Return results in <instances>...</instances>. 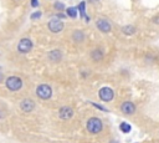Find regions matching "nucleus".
Masks as SVG:
<instances>
[{
  "label": "nucleus",
  "mask_w": 159,
  "mask_h": 143,
  "mask_svg": "<svg viewBox=\"0 0 159 143\" xmlns=\"http://www.w3.org/2000/svg\"><path fill=\"white\" fill-rule=\"evenodd\" d=\"M35 93H36L37 98H40L42 101H48L53 95V90L48 83H40V85H37Z\"/></svg>",
  "instance_id": "nucleus-3"
},
{
  "label": "nucleus",
  "mask_w": 159,
  "mask_h": 143,
  "mask_svg": "<svg viewBox=\"0 0 159 143\" xmlns=\"http://www.w3.org/2000/svg\"><path fill=\"white\" fill-rule=\"evenodd\" d=\"M30 4H31V6H32L34 9H36V7H39V5H40V2H39V0H30Z\"/></svg>",
  "instance_id": "nucleus-22"
},
{
  "label": "nucleus",
  "mask_w": 159,
  "mask_h": 143,
  "mask_svg": "<svg viewBox=\"0 0 159 143\" xmlns=\"http://www.w3.org/2000/svg\"><path fill=\"white\" fill-rule=\"evenodd\" d=\"M55 17H56V19H58V20H63V19H66L67 16H66V14H65V12H57V14L55 15Z\"/></svg>",
  "instance_id": "nucleus-21"
},
{
  "label": "nucleus",
  "mask_w": 159,
  "mask_h": 143,
  "mask_svg": "<svg viewBox=\"0 0 159 143\" xmlns=\"http://www.w3.org/2000/svg\"><path fill=\"white\" fill-rule=\"evenodd\" d=\"M57 116H58V118L62 119V121H68V119H71V118L75 116V111H73V108L70 107V106H62V107L58 109Z\"/></svg>",
  "instance_id": "nucleus-12"
},
{
  "label": "nucleus",
  "mask_w": 159,
  "mask_h": 143,
  "mask_svg": "<svg viewBox=\"0 0 159 143\" xmlns=\"http://www.w3.org/2000/svg\"><path fill=\"white\" fill-rule=\"evenodd\" d=\"M71 40L75 44H82L86 40V32L81 29H75L71 32Z\"/></svg>",
  "instance_id": "nucleus-13"
},
{
  "label": "nucleus",
  "mask_w": 159,
  "mask_h": 143,
  "mask_svg": "<svg viewBox=\"0 0 159 143\" xmlns=\"http://www.w3.org/2000/svg\"><path fill=\"white\" fill-rule=\"evenodd\" d=\"M46 58H47V61L51 62V63H60V62L63 60V52H62L60 48L50 50V51L46 53Z\"/></svg>",
  "instance_id": "nucleus-9"
},
{
  "label": "nucleus",
  "mask_w": 159,
  "mask_h": 143,
  "mask_svg": "<svg viewBox=\"0 0 159 143\" xmlns=\"http://www.w3.org/2000/svg\"><path fill=\"white\" fill-rule=\"evenodd\" d=\"M19 108L22 113H31L36 108V103L30 98H24L19 102Z\"/></svg>",
  "instance_id": "nucleus-10"
},
{
  "label": "nucleus",
  "mask_w": 159,
  "mask_h": 143,
  "mask_svg": "<svg viewBox=\"0 0 159 143\" xmlns=\"http://www.w3.org/2000/svg\"><path fill=\"white\" fill-rule=\"evenodd\" d=\"M103 127H104L103 121L101 118H98V117H94V116L93 117H89L87 119V122H86V129H87V132L89 134H93V136L99 134L103 131Z\"/></svg>",
  "instance_id": "nucleus-1"
},
{
  "label": "nucleus",
  "mask_w": 159,
  "mask_h": 143,
  "mask_svg": "<svg viewBox=\"0 0 159 143\" xmlns=\"http://www.w3.org/2000/svg\"><path fill=\"white\" fill-rule=\"evenodd\" d=\"M24 87V81L21 77L15 76V75H10L5 78V88L10 92H19L21 91Z\"/></svg>",
  "instance_id": "nucleus-2"
},
{
  "label": "nucleus",
  "mask_w": 159,
  "mask_h": 143,
  "mask_svg": "<svg viewBox=\"0 0 159 143\" xmlns=\"http://www.w3.org/2000/svg\"><path fill=\"white\" fill-rule=\"evenodd\" d=\"M96 27L102 34H109L112 31V24L106 17H99L96 20Z\"/></svg>",
  "instance_id": "nucleus-7"
},
{
  "label": "nucleus",
  "mask_w": 159,
  "mask_h": 143,
  "mask_svg": "<svg viewBox=\"0 0 159 143\" xmlns=\"http://www.w3.org/2000/svg\"><path fill=\"white\" fill-rule=\"evenodd\" d=\"M65 29V24L62 20H58L56 17H52L47 21V30L52 34H60Z\"/></svg>",
  "instance_id": "nucleus-6"
},
{
  "label": "nucleus",
  "mask_w": 159,
  "mask_h": 143,
  "mask_svg": "<svg viewBox=\"0 0 159 143\" xmlns=\"http://www.w3.org/2000/svg\"><path fill=\"white\" fill-rule=\"evenodd\" d=\"M119 111L122 112V114L124 116H133L137 112V106L134 102L132 101H124L120 103L119 106Z\"/></svg>",
  "instance_id": "nucleus-8"
},
{
  "label": "nucleus",
  "mask_w": 159,
  "mask_h": 143,
  "mask_svg": "<svg viewBox=\"0 0 159 143\" xmlns=\"http://www.w3.org/2000/svg\"><path fill=\"white\" fill-rule=\"evenodd\" d=\"M109 143H118V142H117V141H116V142H114V141H112V142H109Z\"/></svg>",
  "instance_id": "nucleus-26"
},
{
  "label": "nucleus",
  "mask_w": 159,
  "mask_h": 143,
  "mask_svg": "<svg viewBox=\"0 0 159 143\" xmlns=\"http://www.w3.org/2000/svg\"><path fill=\"white\" fill-rule=\"evenodd\" d=\"M153 22H154L155 25H159V15H158V16H154V17H153Z\"/></svg>",
  "instance_id": "nucleus-23"
},
{
  "label": "nucleus",
  "mask_w": 159,
  "mask_h": 143,
  "mask_svg": "<svg viewBox=\"0 0 159 143\" xmlns=\"http://www.w3.org/2000/svg\"><path fill=\"white\" fill-rule=\"evenodd\" d=\"M4 80H5V76H4V73H2L1 71H0V83H1V82H2Z\"/></svg>",
  "instance_id": "nucleus-24"
},
{
  "label": "nucleus",
  "mask_w": 159,
  "mask_h": 143,
  "mask_svg": "<svg viewBox=\"0 0 159 143\" xmlns=\"http://www.w3.org/2000/svg\"><path fill=\"white\" fill-rule=\"evenodd\" d=\"M34 48V42L30 37L25 36V37H21L19 41H17V45H16V50L19 53H22V55H26L29 52H31Z\"/></svg>",
  "instance_id": "nucleus-4"
},
{
  "label": "nucleus",
  "mask_w": 159,
  "mask_h": 143,
  "mask_svg": "<svg viewBox=\"0 0 159 143\" xmlns=\"http://www.w3.org/2000/svg\"><path fill=\"white\" fill-rule=\"evenodd\" d=\"M114 96H116V92L113 88L108 87V86H103L98 90V98L104 102V103H108V102H112L114 99Z\"/></svg>",
  "instance_id": "nucleus-5"
},
{
  "label": "nucleus",
  "mask_w": 159,
  "mask_h": 143,
  "mask_svg": "<svg viewBox=\"0 0 159 143\" xmlns=\"http://www.w3.org/2000/svg\"><path fill=\"white\" fill-rule=\"evenodd\" d=\"M87 1H88V2H91V4H97L99 0H87Z\"/></svg>",
  "instance_id": "nucleus-25"
},
{
  "label": "nucleus",
  "mask_w": 159,
  "mask_h": 143,
  "mask_svg": "<svg viewBox=\"0 0 159 143\" xmlns=\"http://www.w3.org/2000/svg\"><path fill=\"white\" fill-rule=\"evenodd\" d=\"M91 104H92L94 108L99 109V111H103V112H108V109H107L106 107H102V106H101V104H98V103H93V102H91Z\"/></svg>",
  "instance_id": "nucleus-20"
},
{
  "label": "nucleus",
  "mask_w": 159,
  "mask_h": 143,
  "mask_svg": "<svg viewBox=\"0 0 159 143\" xmlns=\"http://www.w3.org/2000/svg\"><path fill=\"white\" fill-rule=\"evenodd\" d=\"M119 129H120V132H123V133H129V132L132 131V126H130L129 123H127V122H122V123L119 124Z\"/></svg>",
  "instance_id": "nucleus-18"
},
{
  "label": "nucleus",
  "mask_w": 159,
  "mask_h": 143,
  "mask_svg": "<svg viewBox=\"0 0 159 143\" xmlns=\"http://www.w3.org/2000/svg\"><path fill=\"white\" fill-rule=\"evenodd\" d=\"M86 5H87V1H84V0H82L76 7H77V10H78V12H80V16L82 17V19H87V21H89V19L87 17V12H86Z\"/></svg>",
  "instance_id": "nucleus-15"
},
{
  "label": "nucleus",
  "mask_w": 159,
  "mask_h": 143,
  "mask_svg": "<svg viewBox=\"0 0 159 143\" xmlns=\"http://www.w3.org/2000/svg\"><path fill=\"white\" fill-rule=\"evenodd\" d=\"M41 16H42V12L37 10V11L31 14V20H39V19H41Z\"/></svg>",
  "instance_id": "nucleus-19"
},
{
  "label": "nucleus",
  "mask_w": 159,
  "mask_h": 143,
  "mask_svg": "<svg viewBox=\"0 0 159 143\" xmlns=\"http://www.w3.org/2000/svg\"><path fill=\"white\" fill-rule=\"evenodd\" d=\"M15 1H22V0H15Z\"/></svg>",
  "instance_id": "nucleus-27"
},
{
  "label": "nucleus",
  "mask_w": 159,
  "mask_h": 143,
  "mask_svg": "<svg viewBox=\"0 0 159 143\" xmlns=\"http://www.w3.org/2000/svg\"><path fill=\"white\" fill-rule=\"evenodd\" d=\"M120 30H122V32H123L125 36H132V35H134V34L137 32V27H135V25H132V24L122 26Z\"/></svg>",
  "instance_id": "nucleus-14"
},
{
  "label": "nucleus",
  "mask_w": 159,
  "mask_h": 143,
  "mask_svg": "<svg viewBox=\"0 0 159 143\" xmlns=\"http://www.w3.org/2000/svg\"><path fill=\"white\" fill-rule=\"evenodd\" d=\"M66 4L65 2H62V1H60V0H55L53 1V9L57 11V12H65V10H66Z\"/></svg>",
  "instance_id": "nucleus-17"
},
{
  "label": "nucleus",
  "mask_w": 159,
  "mask_h": 143,
  "mask_svg": "<svg viewBox=\"0 0 159 143\" xmlns=\"http://www.w3.org/2000/svg\"><path fill=\"white\" fill-rule=\"evenodd\" d=\"M88 56H89L91 61H93V62L97 63V62L103 61V58H104V56H106V52H104V50H103L102 47L97 46V47H93V48L89 51Z\"/></svg>",
  "instance_id": "nucleus-11"
},
{
  "label": "nucleus",
  "mask_w": 159,
  "mask_h": 143,
  "mask_svg": "<svg viewBox=\"0 0 159 143\" xmlns=\"http://www.w3.org/2000/svg\"><path fill=\"white\" fill-rule=\"evenodd\" d=\"M65 14L67 17H71V19H77L78 16V10L76 6H67L66 10H65Z\"/></svg>",
  "instance_id": "nucleus-16"
}]
</instances>
